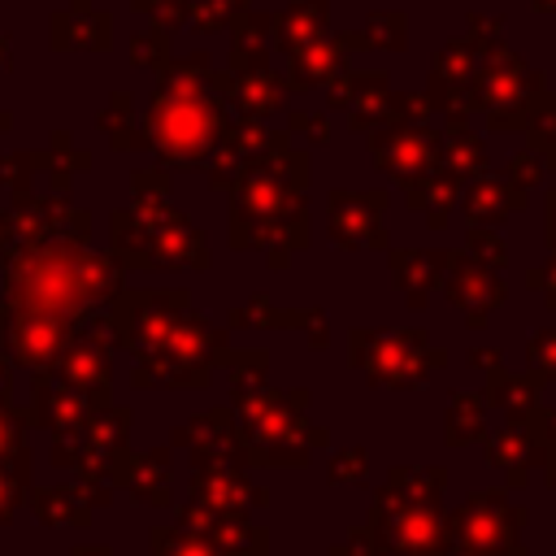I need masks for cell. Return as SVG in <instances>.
Listing matches in <instances>:
<instances>
[]
</instances>
